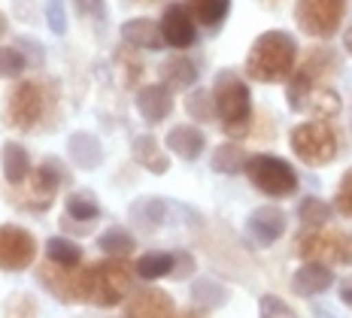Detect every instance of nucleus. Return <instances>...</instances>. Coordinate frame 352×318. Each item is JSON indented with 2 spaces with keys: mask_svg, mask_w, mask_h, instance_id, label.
Instances as JSON below:
<instances>
[{
  "mask_svg": "<svg viewBox=\"0 0 352 318\" xmlns=\"http://www.w3.org/2000/svg\"><path fill=\"white\" fill-rule=\"evenodd\" d=\"M298 255L307 261L319 264H349V236L328 231V227H313L298 240Z\"/></svg>",
  "mask_w": 352,
  "mask_h": 318,
  "instance_id": "nucleus-8",
  "label": "nucleus"
},
{
  "mask_svg": "<svg viewBox=\"0 0 352 318\" xmlns=\"http://www.w3.org/2000/svg\"><path fill=\"white\" fill-rule=\"evenodd\" d=\"M158 73H161V82L170 88V91H186V88H192L197 82V67L192 58H186V55L167 58Z\"/></svg>",
  "mask_w": 352,
  "mask_h": 318,
  "instance_id": "nucleus-21",
  "label": "nucleus"
},
{
  "mask_svg": "<svg viewBox=\"0 0 352 318\" xmlns=\"http://www.w3.org/2000/svg\"><path fill=\"white\" fill-rule=\"evenodd\" d=\"M3 31H6V19L0 16V34H3Z\"/></svg>",
  "mask_w": 352,
  "mask_h": 318,
  "instance_id": "nucleus-45",
  "label": "nucleus"
},
{
  "mask_svg": "<svg viewBox=\"0 0 352 318\" xmlns=\"http://www.w3.org/2000/svg\"><path fill=\"white\" fill-rule=\"evenodd\" d=\"M173 318H192V315H173Z\"/></svg>",
  "mask_w": 352,
  "mask_h": 318,
  "instance_id": "nucleus-46",
  "label": "nucleus"
},
{
  "mask_svg": "<svg viewBox=\"0 0 352 318\" xmlns=\"http://www.w3.org/2000/svg\"><path fill=\"white\" fill-rule=\"evenodd\" d=\"M28 67V58L12 46H0V79H21Z\"/></svg>",
  "mask_w": 352,
  "mask_h": 318,
  "instance_id": "nucleus-33",
  "label": "nucleus"
},
{
  "mask_svg": "<svg viewBox=\"0 0 352 318\" xmlns=\"http://www.w3.org/2000/svg\"><path fill=\"white\" fill-rule=\"evenodd\" d=\"M334 285V276H331V267L328 264H319V261H307L304 267L295 273L292 279V288L300 297H316V294L328 291Z\"/></svg>",
  "mask_w": 352,
  "mask_h": 318,
  "instance_id": "nucleus-18",
  "label": "nucleus"
},
{
  "mask_svg": "<svg viewBox=\"0 0 352 318\" xmlns=\"http://www.w3.org/2000/svg\"><path fill=\"white\" fill-rule=\"evenodd\" d=\"M116 58H119V67H122V85L134 88L143 76V61L134 55V52H124V49L116 52Z\"/></svg>",
  "mask_w": 352,
  "mask_h": 318,
  "instance_id": "nucleus-34",
  "label": "nucleus"
},
{
  "mask_svg": "<svg viewBox=\"0 0 352 318\" xmlns=\"http://www.w3.org/2000/svg\"><path fill=\"white\" fill-rule=\"evenodd\" d=\"M298 70V43L285 31H264L246 52V76L252 82H289Z\"/></svg>",
  "mask_w": 352,
  "mask_h": 318,
  "instance_id": "nucleus-1",
  "label": "nucleus"
},
{
  "mask_svg": "<svg viewBox=\"0 0 352 318\" xmlns=\"http://www.w3.org/2000/svg\"><path fill=\"white\" fill-rule=\"evenodd\" d=\"M137 113H140L146 124H161L173 113V91L164 82L143 85L137 91Z\"/></svg>",
  "mask_w": 352,
  "mask_h": 318,
  "instance_id": "nucleus-14",
  "label": "nucleus"
},
{
  "mask_svg": "<svg viewBox=\"0 0 352 318\" xmlns=\"http://www.w3.org/2000/svg\"><path fill=\"white\" fill-rule=\"evenodd\" d=\"M122 40L128 43L131 49H143V52H155L161 46H167L164 43V34H161V25L152 19H128L122 25Z\"/></svg>",
  "mask_w": 352,
  "mask_h": 318,
  "instance_id": "nucleus-16",
  "label": "nucleus"
},
{
  "mask_svg": "<svg viewBox=\"0 0 352 318\" xmlns=\"http://www.w3.org/2000/svg\"><path fill=\"white\" fill-rule=\"evenodd\" d=\"M210 164H212V170H216V173L237 176V173H243V170H246L249 155H246V149L237 143V139H231V143H222L216 152H212Z\"/></svg>",
  "mask_w": 352,
  "mask_h": 318,
  "instance_id": "nucleus-25",
  "label": "nucleus"
},
{
  "mask_svg": "<svg viewBox=\"0 0 352 318\" xmlns=\"http://www.w3.org/2000/svg\"><path fill=\"white\" fill-rule=\"evenodd\" d=\"M64 212H67L73 221H79V225H91V221L100 218V203L91 191L76 188V191H70L67 201H64Z\"/></svg>",
  "mask_w": 352,
  "mask_h": 318,
  "instance_id": "nucleus-26",
  "label": "nucleus"
},
{
  "mask_svg": "<svg viewBox=\"0 0 352 318\" xmlns=\"http://www.w3.org/2000/svg\"><path fill=\"white\" fill-rule=\"evenodd\" d=\"M131 264L124 258H107L88 267V303L94 306H119L131 294Z\"/></svg>",
  "mask_w": 352,
  "mask_h": 318,
  "instance_id": "nucleus-5",
  "label": "nucleus"
},
{
  "mask_svg": "<svg viewBox=\"0 0 352 318\" xmlns=\"http://www.w3.org/2000/svg\"><path fill=\"white\" fill-rule=\"evenodd\" d=\"M131 155H134V161L140 164L143 170H149V173H167L170 170V158L164 155L161 149V143L152 134H143L134 139V146H131Z\"/></svg>",
  "mask_w": 352,
  "mask_h": 318,
  "instance_id": "nucleus-22",
  "label": "nucleus"
},
{
  "mask_svg": "<svg viewBox=\"0 0 352 318\" xmlns=\"http://www.w3.org/2000/svg\"><path fill=\"white\" fill-rule=\"evenodd\" d=\"M343 46H346V52H349V55H352V27H349V31H346V34H343Z\"/></svg>",
  "mask_w": 352,
  "mask_h": 318,
  "instance_id": "nucleus-43",
  "label": "nucleus"
},
{
  "mask_svg": "<svg viewBox=\"0 0 352 318\" xmlns=\"http://www.w3.org/2000/svg\"><path fill=\"white\" fill-rule=\"evenodd\" d=\"M158 25H161V34H164V43L176 52H186L197 43V21L186 3H170Z\"/></svg>",
  "mask_w": 352,
  "mask_h": 318,
  "instance_id": "nucleus-12",
  "label": "nucleus"
},
{
  "mask_svg": "<svg viewBox=\"0 0 352 318\" xmlns=\"http://www.w3.org/2000/svg\"><path fill=\"white\" fill-rule=\"evenodd\" d=\"M192 273H195V261H192V255L179 251V255H176V264H173V273H170V276H173V279H188Z\"/></svg>",
  "mask_w": 352,
  "mask_h": 318,
  "instance_id": "nucleus-40",
  "label": "nucleus"
},
{
  "mask_svg": "<svg viewBox=\"0 0 352 318\" xmlns=\"http://www.w3.org/2000/svg\"><path fill=\"white\" fill-rule=\"evenodd\" d=\"M186 113H188V118H195L197 124H207V122H212V118H219L216 115V100H212V91H204V88H197V91H188Z\"/></svg>",
  "mask_w": 352,
  "mask_h": 318,
  "instance_id": "nucleus-32",
  "label": "nucleus"
},
{
  "mask_svg": "<svg viewBox=\"0 0 352 318\" xmlns=\"http://www.w3.org/2000/svg\"><path fill=\"white\" fill-rule=\"evenodd\" d=\"M261 3H264V6H276V3H280V0H261Z\"/></svg>",
  "mask_w": 352,
  "mask_h": 318,
  "instance_id": "nucleus-44",
  "label": "nucleus"
},
{
  "mask_svg": "<svg viewBox=\"0 0 352 318\" xmlns=\"http://www.w3.org/2000/svg\"><path fill=\"white\" fill-rule=\"evenodd\" d=\"M49 27H52V34H64L67 31V21H64V10H61V3L58 0H52L49 3Z\"/></svg>",
  "mask_w": 352,
  "mask_h": 318,
  "instance_id": "nucleus-39",
  "label": "nucleus"
},
{
  "mask_svg": "<svg viewBox=\"0 0 352 318\" xmlns=\"http://www.w3.org/2000/svg\"><path fill=\"white\" fill-rule=\"evenodd\" d=\"M186 6L192 10L195 21L207 31L225 25V19L231 16V0H186Z\"/></svg>",
  "mask_w": 352,
  "mask_h": 318,
  "instance_id": "nucleus-24",
  "label": "nucleus"
},
{
  "mask_svg": "<svg viewBox=\"0 0 352 318\" xmlns=\"http://www.w3.org/2000/svg\"><path fill=\"white\" fill-rule=\"evenodd\" d=\"M173 300L161 288H143L134 291L131 300L124 303V318H173Z\"/></svg>",
  "mask_w": 352,
  "mask_h": 318,
  "instance_id": "nucleus-13",
  "label": "nucleus"
},
{
  "mask_svg": "<svg viewBox=\"0 0 352 318\" xmlns=\"http://www.w3.org/2000/svg\"><path fill=\"white\" fill-rule=\"evenodd\" d=\"M340 106H343V100L331 85H313L310 94H307L304 103H300V113L322 118V122H331V118L340 113Z\"/></svg>",
  "mask_w": 352,
  "mask_h": 318,
  "instance_id": "nucleus-20",
  "label": "nucleus"
},
{
  "mask_svg": "<svg viewBox=\"0 0 352 318\" xmlns=\"http://www.w3.org/2000/svg\"><path fill=\"white\" fill-rule=\"evenodd\" d=\"M298 70H304L316 85H328V79L337 73V55L331 49H310L300 58Z\"/></svg>",
  "mask_w": 352,
  "mask_h": 318,
  "instance_id": "nucleus-23",
  "label": "nucleus"
},
{
  "mask_svg": "<svg viewBox=\"0 0 352 318\" xmlns=\"http://www.w3.org/2000/svg\"><path fill=\"white\" fill-rule=\"evenodd\" d=\"M46 258L58 267H79V261H82V249H79V242L67 240V236H52V240L46 242Z\"/></svg>",
  "mask_w": 352,
  "mask_h": 318,
  "instance_id": "nucleus-30",
  "label": "nucleus"
},
{
  "mask_svg": "<svg viewBox=\"0 0 352 318\" xmlns=\"http://www.w3.org/2000/svg\"><path fill=\"white\" fill-rule=\"evenodd\" d=\"M334 209L340 212V216L352 218V167L343 173L340 185H337V194H334Z\"/></svg>",
  "mask_w": 352,
  "mask_h": 318,
  "instance_id": "nucleus-36",
  "label": "nucleus"
},
{
  "mask_svg": "<svg viewBox=\"0 0 352 318\" xmlns=\"http://www.w3.org/2000/svg\"><path fill=\"white\" fill-rule=\"evenodd\" d=\"M40 282L64 303H88V267H58L49 261L40 270Z\"/></svg>",
  "mask_w": 352,
  "mask_h": 318,
  "instance_id": "nucleus-11",
  "label": "nucleus"
},
{
  "mask_svg": "<svg viewBox=\"0 0 352 318\" xmlns=\"http://www.w3.org/2000/svg\"><path fill=\"white\" fill-rule=\"evenodd\" d=\"M10 303H12V306L3 309L6 318H36V303H34V297H28V294H12Z\"/></svg>",
  "mask_w": 352,
  "mask_h": 318,
  "instance_id": "nucleus-37",
  "label": "nucleus"
},
{
  "mask_svg": "<svg viewBox=\"0 0 352 318\" xmlns=\"http://www.w3.org/2000/svg\"><path fill=\"white\" fill-rule=\"evenodd\" d=\"M173 264H176V255H170V251H149V255L137 258L134 273L143 279V282H158V279L170 276Z\"/></svg>",
  "mask_w": 352,
  "mask_h": 318,
  "instance_id": "nucleus-27",
  "label": "nucleus"
},
{
  "mask_svg": "<svg viewBox=\"0 0 352 318\" xmlns=\"http://www.w3.org/2000/svg\"><path fill=\"white\" fill-rule=\"evenodd\" d=\"M49 103H55L52 85L43 79H16V85L6 94L3 124L12 130H34L46 122Z\"/></svg>",
  "mask_w": 352,
  "mask_h": 318,
  "instance_id": "nucleus-3",
  "label": "nucleus"
},
{
  "mask_svg": "<svg viewBox=\"0 0 352 318\" xmlns=\"http://www.w3.org/2000/svg\"><path fill=\"white\" fill-rule=\"evenodd\" d=\"M289 146L298 155L300 164L307 167H325L331 164L340 152V139L337 130L322 118H310V122H300L292 128L289 134Z\"/></svg>",
  "mask_w": 352,
  "mask_h": 318,
  "instance_id": "nucleus-4",
  "label": "nucleus"
},
{
  "mask_svg": "<svg viewBox=\"0 0 352 318\" xmlns=\"http://www.w3.org/2000/svg\"><path fill=\"white\" fill-rule=\"evenodd\" d=\"M36 261V240L19 225H0V270L21 273Z\"/></svg>",
  "mask_w": 352,
  "mask_h": 318,
  "instance_id": "nucleus-10",
  "label": "nucleus"
},
{
  "mask_svg": "<svg viewBox=\"0 0 352 318\" xmlns=\"http://www.w3.org/2000/svg\"><path fill=\"white\" fill-rule=\"evenodd\" d=\"M61 182H64L61 164H58V161H43V164L34 167L31 176L25 179V197H21L19 206H25V209H34V212H43L49 203L55 201ZM19 188H21V185H19Z\"/></svg>",
  "mask_w": 352,
  "mask_h": 318,
  "instance_id": "nucleus-9",
  "label": "nucleus"
},
{
  "mask_svg": "<svg viewBox=\"0 0 352 318\" xmlns=\"http://www.w3.org/2000/svg\"><path fill=\"white\" fill-rule=\"evenodd\" d=\"M212 100H216V115L222 122V130L231 139H243L252 130V94H249V85L240 73H216Z\"/></svg>",
  "mask_w": 352,
  "mask_h": 318,
  "instance_id": "nucleus-2",
  "label": "nucleus"
},
{
  "mask_svg": "<svg viewBox=\"0 0 352 318\" xmlns=\"http://www.w3.org/2000/svg\"><path fill=\"white\" fill-rule=\"evenodd\" d=\"M258 315L261 318H298V313L276 294H264L258 300Z\"/></svg>",
  "mask_w": 352,
  "mask_h": 318,
  "instance_id": "nucleus-35",
  "label": "nucleus"
},
{
  "mask_svg": "<svg viewBox=\"0 0 352 318\" xmlns=\"http://www.w3.org/2000/svg\"><path fill=\"white\" fill-rule=\"evenodd\" d=\"M246 227H249V234H252V240L258 242V246H274V242L285 234V212L274 203L258 206V209L249 216Z\"/></svg>",
  "mask_w": 352,
  "mask_h": 318,
  "instance_id": "nucleus-15",
  "label": "nucleus"
},
{
  "mask_svg": "<svg viewBox=\"0 0 352 318\" xmlns=\"http://www.w3.org/2000/svg\"><path fill=\"white\" fill-rule=\"evenodd\" d=\"M331 206H328L322 197H307L304 203L298 206V218L304 227H328V221H331Z\"/></svg>",
  "mask_w": 352,
  "mask_h": 318,
  "instance_id": "nucleus-31",
  "label": "nucleus"
},
{
  "mask_svg": "<svg viewBox=\"0 0 352 318\" xmlns=\"http://www.w3.org/2000/svg\"><path fill=\"white\" fill-rule=\"evenodd\" d=\"M204 297H212V303H219V300H225V291L212 282H201V285H195V300L204 303Z\"/></svg>",
  "mask_w": 352,
  "mask_h": 318,
  "instance_id": "nucleus-41",
  "label": "nucleus"
},
{
  "mask_svg": "<svg viewBox=\"0 0 352 318\" xmlns=\"http://www.w3.org/2000/svg\"><path fill=\"white\" fill-rule=\"evenodd\" d=\"M67 149H70V158L76 161V167L82 170H94L104 161V149H100V143L91 134H73Z\"/></svg>",
  "mask_w": 352,
  "mask_h": 318,
  "instance_id": "nucleus-28",
  "label": "nucleus"
},
{
  "mask_svg": "<svg viewBox=\"0 0 352 318\" xmlns=\"http://www.w3.org/2000/svg\"><path fill=\"white\" fill-rule=\"evenodd\" d=\"M343 12H346V0H298L295 25L300 27V34L313 40H328L340 31Z\"/></svg>",
  "mask_w": 352,
  "mask_h": 318,
  "instance_id": "nucleus-7",
  "label": "nucleus"
},
{
  "mask_svg": "<svg viewBox=\"0 0 352 318\" xmlns=\"http://www.w3.org/2000/svg\"><path fill=\"white\" fill-rule=\"evenodd\" d=\"M76 12L82 19H104L107 16V0H73Z\"/></svg>",
  "mask_w": 352,
  "mask_h": 318,
  "instance_id": "nucleus-38",
  "label": "nucleus"
},
{
  "mask_svg": "<svg viewBox=\"0 0 352 318\" xmlns=\"http://www.w3.org/2000/svg\"><path fill=\"white\" fill-rule=\"evenodd\" d=\"M340 297H343V303H349V306H352V279L340 288Z\"/></svg>",
  "mask_w": 352,
  "mask_h": 318,
  "instance_id": "nucleus-42",
  "label": "nucleus"
},
{
  "mask_svg": "<svg viewBox=\"0 0 352 318\" xmlns=\"http://www.w3.org/2000/svg\"><path fill=\"white\" fill-rule=\"evenodd\" d=\"M164 143H167V149L173 155H179L182 161H195L197 155L207 149V137H204V130L195 128V124H176V128L167 130Z\"/></svg>",
  "mask_w": 352,
  "mask_h": 318,
  "instance_id": "nucleus-17",
  "label": "nucleus"
},
{
  "mask_svg": "<svg viewBox=\"0 0 352 318\" xmlns=\"http://www.w3.org/2000/svg\"><path fill=\"white\" fill-rule=\"evenodd\" d=\"M98 246L107 258H128L131 251L137 249V240H134V234H128L124 227H109L107 234L98 236Z\"/></svg>",
  "mask_w": 352,
  "mask_h": 318,
  "instance_id": "nucleus-29",
  "label": "nucleus"
},
{
  "mask_svg": "<svg viewBox=\"0 0 352 318\" xmlns=\"http://www.w3.org/2000/svg\"><path fill=\"white\" fill-rule=\"evenodd\" d=\"M243 173L261 194L274 197V201L292 197L298 191L295 167H292L289 161L276 158V155H249V164H246Z\"/></svg>",
  "mask_w": 352,
  "mask_h": 318,
  "instance_id": "nucleus-6",
  "label": "nucleus"
},
{
  "mask_svg": "<svg viewBox=\"0 0 352 318\" xmlns=\"http://www.w3.org/2000/svg\"><path fill=\"white\" fill-rule=\"evenodd\" d=\"M0 167H3V179L12 185V188H19V185H25V179L31 176V155L21 143L16 139H10V143L0 146Z\"/></svg>",
  "mask_w": 352,
  "mask_h": 318,
  "instance_id": "nucleus-19",
  "label": "nucleus"
}]
</instances>
